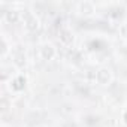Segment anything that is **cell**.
<instances>
[{
	"instance_id": "ba28073f",
	"label": "cell",
	"mask_w": 127,
	"mask_h": 127,
	"mask_svg": "<svg viewBox=\"0 0 127 127\" xmlns=\"http://www.w3.org/2000/svg\"><path fill=\"white\" fill-rule=\"evenodd\" d=\"M124 121H126V123H127V112H126V114H124Z\"/></svg>"
},
{
	"instance_id": "6da1fadb",
	"label": "cell",
	"mask_w": 127,
	"mask_h": 127,
	"mask_svg": "<svg viewBox=\"0 0 127 127\" xmlns=\"http://www.w3.org/2000/svg\"><path fill=\"white\" fill-rule=\"evenodd\" d=\"M96 79H97L99 84L108 85V84L112 81V73H111L109 69H100V70L97 72V75H96Z\"/></svg>"
},
{
	"instance_id": "3957f363",
	"label": "cell",
	"mask_w": 127,
	"mask_h": 127,
	"mask_svg": "<svg viewBox=\"0 0 127 127\" xmlns=\"http://www.w3.org/2000/svg\"><path fill=\"white\" fill-rule=\"evenodd\" d=\"M60 40L64 43V45H70L73 42V36H72V33L69 30L63 29V30H60Z\"/></svg>"
},
{
	"instance_id": "7a4b0ae2",
	"label": "cell",
	"mask_w": 127,
	"mask_h": 127,
	"mask_svg": "<svg viewBox=\"0 0 127 127\" xmlns=\"http://www.w3.org/2000/svg\"><path fill=\"white\" fill-rule=\"evenodd\" d=\"M26 27H27V30H37V27H39V20L33 15V14H27V17H26Z\"/></svg>"
},
{
	"instance_id": "52a82bcc",
	"label": "cell",
	"mask_w": 127,
	"mask_h": 127,
	"mask_svg": "<svg viewBox=\"0 0 127 127\" xmlns=\"http://www.w3.org/2000/svg\"><path fill=\"white\" fill-rule=\"evenodd\" d=\"M120 33H121V36L127 37V24H123V26L120 27Z\"/></svg>"
},
{
	"instance_id": "8992f818",
	"label": "cell",
	"mask_w": 127,
	"mask_h": 127,
	"mask_svg": "<svg viewBox=\"0 0 127 127\" xmlns=\"http://www.w3.org/2000/svg\"><path fill=\"white\" fill-rule=\"evenodd\" d=\"M5 18H6L8 23H17L20 20V12H17V11H8V12H5Z\"/></svg>"
},
{
	"instance_id": "5b68a950",
	"label": "cell",
	"mask_w": 127,
	"mask_h": 127,
	"mask_svg": "<svg viewBox=\"0 0 127 127\" xmlns=\"http://www.w3.org/2000/svg\"><path fill=\"white\" fill-rule=\"evenodd\" d=\"M40 54H42V58H43V60H51V58L55 55V51H54V48H52V46L45 45V46L42 48Z\"/></svg>"
},
{
	"instance_id": "277c9868",
	"label": "cell",
	"mask_w": 127,
	"mask_h": 127,
	"mask_svg": "<svg viewBox=\"0 0 127 127\" xmlns=\"http://www.w3.org/2000/svg\"><path fill=\"white\" fill-rule=\"evenodd\" d=\"M79 11H81L82 15H91L94 12V5L90 3V2H84V3L79 5Z\"/></svg>"
}]
</instances>
